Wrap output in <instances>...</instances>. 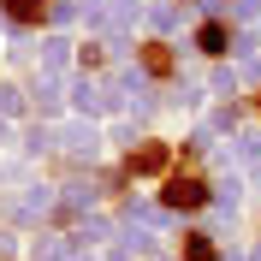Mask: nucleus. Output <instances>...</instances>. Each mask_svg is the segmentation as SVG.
<instances>
[{"label": "nucleus", "instance_id": "1", "mask_svg": "<svg viewBox=\"0 0 261 261\" xmlns=\"http://www.w3.org/2000/svg\"><path fill=\"white\" fill-rule=\"evenodd\" d=\"M166 202H202V184H172V190H166Z\"/></svg>", "mask_w": 261, "mask_h": 261}]
</instances>
